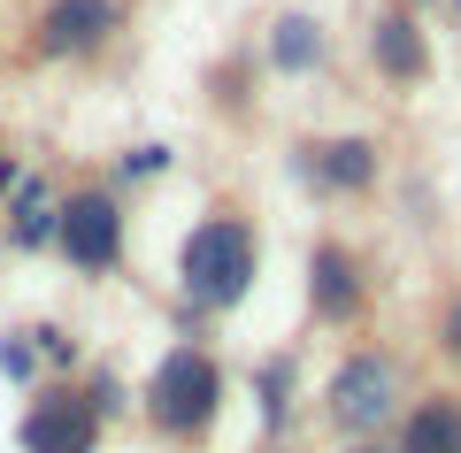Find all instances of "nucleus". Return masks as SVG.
I'll return each instance as SVG.
<instances>
[{"label": "nucleus", "instance_id": "13", "mask_svg": "<svg viewBox=\"0 0 461 453\" xmlns=\"http://www.w3.org/2000/svg\"><path fill=\"white\" fill-rule=\"evenodd\" d=\"M247 400H254V422H262V438H285L300 415V361L293 354H262L247 376Z\"/></svg>", "mask_w": 461, "mask_h": 453}, {"label": "nucleus", "instance_id": "14", "mask_svg": "<svg viewBox=\"0 0 461 453\" xmlns=\"http://www.w3.org/2000/svg\"><path fill=\"white\" fill-rule=\"evenodd\" d=\"M169 169H177V146H169V139H131L108 162V177H100V185H108V193H139V185H162Z\"/></svg>", "mask_w": 461, "mask_h": 453}, {"label": "nucleus", "instance_id": "5", "mask_svg": "<svg viewBox=\"0 0 461 453\" xmlns=\"http://www.w3.org/2000/svg\"><path fill=\"white\" fill-rule=\"evenodd\" d=\"M293 177L308 200H369L384 185V146L369 131H323L293 139Z\"/></svg>", "mask_w": 461, "mask_h": 453}, {"label": "nucleus", "instance_id": "10", "mask_svg": "<svg viewBox=\"0 0 461 453\" xmlns=\"http://www.w3.org/2000/svg\"><path fill=\"white\" fill-rule=\"evenodd\" d=\"M8 208V223H0V239L16 246V254H54V223H62V185L39 177V169H23L16 193L0 200Z\"/></svg>", "mask_w": 461, "mask_h": 453}, {"label": "nucleus", "instance_id": "2", "mask_svg": "<svg viewBox=\"0 0 461 453\" xmlns=\"http://www.w3.org/2000/svg\"><path fill=\"white\" fill-rule=\"evenodd\" d=\"M223 407H230V369H223V354L200 346V339L162 346V354L147 361V376H139V422H147L162 446H177V453L208 446L215 422H223Z\"/></svg>", "mask_w": 461, "mask_h": 453}, {"label": "nucleus", "instance_id": "20", "mask_svg": "<svg viewBox=\"0 0 461 453\" xmlns=\"http://www.w3.org/2000/svg\"><path fill=\"white\" fill-rule=\"evenodd\" d=\"M339 453H393V438H354V446H339Z\"/></svg>", "mask_w": 461, "mask_h": 453}, {"label": "nucleus", "instance_id": "1", "mask_svg": "<svg viewBox=\"0 0 461 453\" xmlns=\"http://www.w3.org/2000/svg\"><path fill=\"white\" fill-rule=\"evenodd\" d=\"M254 276H262V231L239 208H208L177 239V269H169V285H177V331L200 339L208 323L239 315L254 300Z\"/></svg>", "mask_w": 461, "mask_h": 453}, {"label": "nucleus", "instance_id": "16", "mask_svg": "<svg viewBox=\"0 0 461 453\" xmlns=\"http://www.w3.org/2000/svg\"><path fill=\"white\" fill-rule=\"evenodd\" d=\"M77 392H85V400H93V415L108 422V430H115V422H123V415H139V385H123V376H115L108 361H85Z\"/></svg>", "mask_w": 461, "mask_h": 453}, {"label": "nucleus", "instance_id": "4", "mask_svg": "<svg viewBox=\"0 0 461 453\" xmlns=\"http://www.w3.org/2000/svg\"><path fill=\"white\" fill-rule=\"evenodd\" d=\"M54 254L69 261V276L108 285L131 261V200L108 185H69L62 193V223H54Z\"/></svg>", "mask_w": 461, "mask_h": 453}, {"label": "nucleus", "instance_id": "6", "mask_svg": "<svg viewBox=\"0 0 461 453\" xmlns=\"http://www.w3.org/2000/svg\"><path fill=\"white\" fill-rule=\"evenodd\" d=\"M362 315H369V261H362V246L323 231L308 246V323L315 331H354Z\"/></svg>", "mask_w": 461, "mask_h": 453}, {"label": "nucleus", "instance_id": "12", "mask_svg": "<svg viewBox=\"0 0 461 453\" xmlns=\"http://www.w3.org/2000/svg\"><path fill=\"white\" fill-rule=\"evenodd\" d=\"M393 453H461V392H415L393 422Z\"/></svg>", "mask_w": 461, "mask_h": 453}, {"label": "nucleus", "instance_id": "8", "mask_svg": "<svg viewBox=\"0 0 461 453\" xmlns=\"http://www.w3.org/2000/svg\"><path fill=\"white\" fill-rule=\"evenodd\" d=\"M115 32H123V0H47L32 16L23 54L32 62H93L115 47Z\"/></svg>", "mask_w": 461, "mask_h": 453}, {"label": "nucleus", "instance_id": "17", "mask_svg": "<svg viewBox=\"0 0 461 453\" xmlns=\"http://www.w3.org/2000/svg\"><path fill=\"white\" fill-rule=\"evenodd\" d=\"M0 385H8V392H39V385H47V369H39V346H32V331H23V323L0 331Z\"/></svg>", "mask_w": 461, "mask_h": 453}, {"label": "nucleus", "instance_id": "11", "mask_svg": "<svg viewBox=\"0 0 461 453\" xmlns=\"http://www.w3.org/2000/svg\"><path fill=\"white\" fill-rule=\"evenodd\" d=\"M262 69L269 77H323L330 69V32L308 16V8H285L262 32Z\"/></svg>", "mask_w": 461, "mask_h": 453}, {"label": "nucleus", "instance_id": "9", "mask_svg": "<svg viewBox=\"0 0 461 453\" xmlns=\"http://www.w3.org/2000/svg\"><path fill=\"white\" fill-rule=\"evenodd\" d=\"M369 69H377L393 93L430 85V32H423L415 8H384V16L369 23Z\"/></svg>", "mask_w": 461, "mask_h": 453}, {"label": "nucleus", "instance_id": "7", "mask_svg": "<svg viewBox=\"0 0 461 453\" xmlns=\"http://www.w3.org/2000/svg\"><path fill=\"white\" fill-rule=\"evenodd\" d=\"M100 438H108V422L93 415V400H85L77 385H39L23 392V415H16V453H100Z\"/></svg>", "mask_w": 461, "mask_h": 453}, {"label": "nucleus", "instance_id": "18", "mask_svg": "<svg viewBox=\"0 0 461 453\" xmlns=\"http://www.w3.org/2000/svg\"><path fill=\"white\" fill-rule=\"evenodd\" d=\"M430 339H438V361L461 376V292H446V308H438V323H430Z\"/></svg>", "mask_w": 461, "mask_h": 453}, {"label": "nucleus", "instance_id": "15", "mask_svg": "<svg viewBox=\"0 0 461 453\" xmlns=\"http://www.w3.org/2000/svg\"><path fill=\"white\" fill-rule=\"evenodd\" d=\"M23 331H32V346H39V369H47L54 385H77V376H85V361H93V354H85V339H77L69 323L39 315V323H23Z\"/></svg>", "mask_w": 461, "mask_h": 453}, {"label": "nucleus", "instance_id": "19", "mask_svg": "<svg viewBox=\"0 0 461 453\" xmlns=\"http://www.w3.org/2000/svg\"><path fill=\"white\" fill-rule=\"evenodd\" d=\"M16 177H23V154H16V146H8V139H0V200L16 193Z\"/></svg>", "mask_w": 461, "mask_h": 453}, {"label": "nucleus", "instance_id": "21", "mask_svg": "<svg viewBox=\"0 0 461 453\" xmlns=\"http://www.w3.org/2000/svg\"><path fill=\"white\" fill-rule=\"evenodd\" d=\"M454 23H461V0H454Z\"/></svg>", "mask_w": 461, "mask_h": 453}, {"label": "nucleus", "instance_id": "3", "mask_svg": "<svg viewBox=\"0 0 461 453\" xmlns=\"http://www.w3.org/2000/svg\"><path fill=\"white\" fill-rule=\"evenodd\" d=\"M415 385H408V361L393 346H346L323 376V422L339 430V446L354 438H393V422L408 415Z\"/></svg>", "mask_w": 461, "mask_h": 453}]
</instances>
